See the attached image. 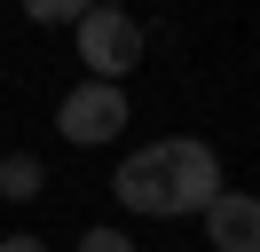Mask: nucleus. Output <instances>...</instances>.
Returning <instances> with one entry per match:
<instances>
[{
    "instance_id": "f257e3e1",
    "label": "nucleus",
    "mask_w": 260,
    "mask_h": 252,
    "mask_svg": "<svg viewBox=\"0 0 260 252\" xmlns=\"http://www.w3.org/2000/svg\"><path fill=\"white\" fill-rule=\"evenodd\" d=\"M221 197V158L205 142H150L118 166V205L150 220H181V213H205Z\"/></svg>"
},
{
    "instance_id": "f03ea898",
    "label": "nucleus",
    "mask_w": 260,
    "mask_h": 252,
    "mask_svg": "<svg viewBox=\"0 0 260 252\" xmlns=\"http://www.w3.org/2000/svg\"><path fill=\"white\" fill-rule=\"evenodd\" d=\"M79 63L103 79V87H118V79L142 63V24H134L126 8H87L79 16Z\"/></svg>"
},
{
    "instance_id": "7ed1b4c3",
    "label": "nucleus",
    "mask_w": 260,
    "mask_h": 252,
    "mask_svg": "<svg viewBox=\"0 0 260 252\" xmlns=\"http://www.w3.org/2000/svg\"><path fill=\"white\" fill-rule=\"evenodd\" d=\"M55 126H63V142H79V150L118 142V134H126V87H103V79L71 87L63 103H55Z\"/></svg>"
},
{
    "instance_id": "20e7f679",
    "label": "nucleus",
    "mask_w": 260,
    "mask_h": 252,
    "mask_svg": "<svg viewBox=\"0 0 260 252\" xmlns=\"http://www.w3.org/2000/svg\"><path fill=\"white\" fill-rule=\"evenodd\" d=\"M205 236H213V252H260V197L221 189L205 205Z\"/></svg>"
},
{
    "instance_id": "39448f33",
    "label": "nucleus",
    "mask_w": 260,
    "mask_h": 252,
    "mask_svg": "<svg viewBox=\"0 0 260 252\" xmlns=\"http://www.w3.org/2000/svg\"><path fill=\"white\" fill-rule=\"evenodd\" d=\"M0 197H8V205H32L40 197V158H0Z\"/></svg>"
},
{
    "instance_id": "423d86ee",
    "label": "nucleus",
    "mask_w": 260,
    "mask_h": 252,
    "mask_svg": "<svg viewBox=\"0 0 260 252\" xmlns=\"http://www.w3.org/2000/svg\"><path fill=\"white\" fill-rule=\"evenodd\" d=\"M24 16H32V24H79V0H24Z\"/></svg>"
},
{
    "instance_id": "0eeeda50",
    "label": "nucleus",
    "mask_w": 260,
    "mask_h": 252,
    "mask_svg": "<svg viewBox=\"0 0 260 252\" xmlns=\"http://www.w3.org/2000/svg\"><path fill=\"white\" fill-rule=\"evenodd\" d=\"M79 252H134V244H126L118 229H87V236H79Z\"/></svg>"
},
{
    "instance_id": "6e6552de",
    "label": "nucleus",
    "mask_w": 260,
    "mask_h": 252,
    "mask_svg": "<svg viewBox=\"0 0 260 252\" xmlns=\"http://www.w3.org/2000/svg\"><path fill=\"white\" fill-rule=\"evenodd\" d=\"M0 252H48L40 236H0Z\"/></svg>"
}]
</instances>
